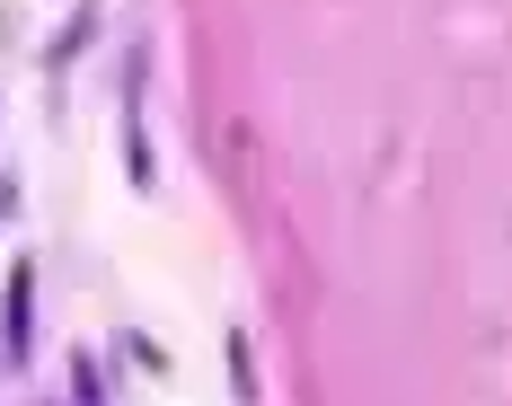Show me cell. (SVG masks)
<instances>
[{
	"instance_id": "277c9868",
	"label": "cell",
	"mask_w": 512,
	"mask_h": 406,
	"mask_svg": "<svg viewBox=\"0 0 512 406\" xmlns=\"http://www.w3.org/2000/svg\"><path fill=\"white\" fill-rule=\"evenodd\" d=\"M230 389H239V398H256V371H248V336H230Z\"/></svg>"
},
{
	"instance_id": "7a4b0ae2",
	"label": "cell",
	"mask_w": 512,
	"mask_h": 406,
	"mask_svg": "<svg viewBox=\"0 0 512 406\" xmlns=\"http://www.w3.org/2000/svg\"><path fill=\"white\" fill-rule=\"evenodd\" d=\"M89 45H98V9L80 0V9H71V27H62V36L45 45V80H62V71H71V62H80Z\"/></svg>"
},
{
	"instance_id": "3957f363",
	"label": "cell",
	"mask_w": 512,
	"mask_h": 406,
	"mask_svg": "<svg viewBox=\"0 0 512 406\" xmlns=\"http://www.w3.org/2000/svg\"><path fill=\"white\" fill-rule=\"evenodd\" d=\"M124 362H142V380H159V371H168V354H159L151 336H124Z\"/></svg>"
},
{
	"instance_id": "6da1fadb",
	"label": "cell",
	"mask_w": 512,
	"mask_h": 406,
	"mask_svg": "<svg viewBox=\"0 0 512 406\" xmlns=\"http://www.w3.org/2000/svg\"><path fill=\"white\" fill-rule=\"evenodd\" d=\"M0 354H9V371L36 354V256H18V265H9V301H0Z\"/></svg>"
},
{
	"instance_id": "5b68a950",
	"label": "cell",
	"mask_w": 512,
	"mask_h": 406,
	"mask_svg": "<svg viewBox=\"0 0 512 406\" xmlns=\"http://www.w3.org/2000/svg\"><path fill=\"white\" fill-rule=\"evenodd\" d=\"M71 398H106V380H98V362H89V354L71 362Z\"/></svg>"
}]
</instances>
